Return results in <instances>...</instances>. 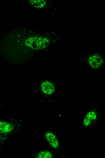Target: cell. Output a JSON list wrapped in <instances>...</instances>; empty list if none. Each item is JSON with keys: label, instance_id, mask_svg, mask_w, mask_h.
<instances>
[{"label": "cell", "instance_id": "2", "mask_svg": "<svg viewBox=\"0 0 105 158\" xmlns=\"http://www.w3.org/2000/svg\"><path fill=\"white\" fill-rule=\"evenodd\" d=\"M45 137L51 147L57 149L60 146V142L57 137L54 133L50 131L46 132L45 135Z\"/></svg>", "mask_w": 105, "mask_h": 158}, {"label": "cell", "instance_id": "8", "mask_svg": "<svg viewBox=\"0 0 105 158\" xmlns=\"http://www.w3.org/2000/svg\"><path fill=\"white\" fill-rule=\"evenodd\" d=\"M30 2L33 6L39 9L44 7L46 4V1H32Z\"/></svg>", "mask_w": 105, "mask_h": 158}, {"label": "cell", "instance_id": "1", "mask_svg": "<svg viewBox=\"0 0 105 158\" xmlns=\"http://www.w3.org/2000/svg\"><path fill=\"white\" fill-rule=\"evenodd\" d=\"M26 43L30 48L38 50L46 48L49 45V41L45 38L35 37L28 39Z\"/></svg>", "mask_w": 105, "mask_h": 158}, {"label": "cell", "instance_id": "7", "mask_svg": "<svg viewBox=\"0 0 105 158\" xmlns=\"http://www.w3.org/2000/svg\"><path fill=\"white\" fill-rule=\"evenodd\" d=\"M53 157V154L52 152L47 150H44L40 152L37 154L36 157L37 158H51Z\"/></svg>", "mask_w": 105, "mask_h": 158}, {"label": "cell", "instance_id": "3", "mask_svg": "<svg viewBox=\"0 0 105 158\" xmlns=\"http://www.w3.org/2000/svg\"><path fill=\"white\" fill-rule=\"evenodd\" d=\"M90 66L92 68H97L100 67L104 63V60L100 55L95 54L90 57L89 59Z\"/></svg>", "mask_w": 105, "mask_h": 158}, {"label": "cell", "instance_id": "5", "mask_svg": "<svg viewBox=\"0 0 105 158\" xmlns=\"http://www.w3.org/2000/svg\"><path fill=\"white\" fill-rule=\"evenodd\" d=\"M14 128V125L11 123L2 120H0V132L4 134H8L11 132Z\"/></svg>", "mask_w": 105, "mask_h": 158}, {"label": "cell", "instance_id": "6", "mask_svg": "<svg viewBox=\"0 0 105 158\" xmlns=\"http://www.w3.org/2000/svg\"><path fill=\"white\" fill-rule=\"evenodd\" d=\"M41 89L43 93L48 95H52L55 91L54 85L48 82L43 83L41 85Z\"/></svg>", "mask_w": 105, "mask_h": 158}, {"label": "cell", "instance_id": "4", "mask_svg": "<svg viewBox=\"0 0 105 158\" xmlns=\"http://www.w3.org/2000/svg\"><path fill=\"white\" fill-rule=\"evenodd\" d=\"M97 112L94 111H90L88 113L83 122V125L85 127L89 128L97 118Z\"/></svg>", "mask_w": 105, "mask_h": 158}]
</instances>
